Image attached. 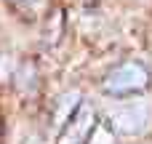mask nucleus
<instances>
[{"label": "nucleus", "instance_id": "1", "mask_svg": "<svg viewBox=\"0 0 152 144\" xmlns=\"http://www.w3.org/2000/svg\"><path fill=\"white\" fill-rule=\"evenodd\" d=\"M152 120V110L147 102H126V104H118L112 110V123L120 134H128V136H136V134H144L147 126Z\"/></svg>", "mask_w": 152, "mask_h": 144}, {"label": "nucleus", "instance_id": "3", "mask_svg": "<svg viewBox=\"0 0 152 144\" xmlns=\"http://www.w3.org/2000/svg\"><path fill=\"white\" fill-rule=\"evenodd\" d=\"M94 128V110L88 104H80L77 112L72 115V120L67 123L64 134L59 136V144H80Z\"/></svg>", "mask_w": 152, "mask_h": 144}, {"label": "nucleus", "instance_id": "2", "mask_svg": "<svg viewBox=\"0 0 152 144\" xmlns=\"http://www.w3.org/2000/svg\"><path fill=\"white\" fill-rule=\"evenodd\" d=\"M150 83V72L136 64V61H128L118 69H112L104 80V88L112 91V94H128V91H139Z\"/></svg>", "mask_w": 152, "mask_h": 144}, {"label": "nucleus", "instance_id": "4", "mask_svg": "<svg viewBox=\"0 0 152 144\" xmlns=\"http://www.w3.org/2000/svg\"><path fill=\"white\" fill-rule=\"evenodd\" d=\"M96 134L99 136H94V144H110V131L107 128H99Z\"/></svg>", "mask_w": 152, "mask_h": 144}]
</instances>
